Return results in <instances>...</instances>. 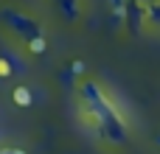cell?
Returning a JSON list of instances; mask_svg holds the SVG:
<instances>
[{
	"instance_id": "3957f363",
	"label": "cell",
	"mask_w": 160,
	"mask_h": 154,
	"mask_svg": "<svg viewBox=\"0 0 160 154\" xmlns=\"http://www.w3.org/2000/svg\"><path fill=\"white\" fill-rule=\"evenodd\" d=\"M6 73H8V65H6V62H0V76H6Z\"/></svg>"
},
{
	"instance_id": "5b68a950",
	"label": "cell",
	"mask_w": 160,
	"mask_h": 154,
	"mask_svg": "<svg viewBox=\"0 0 160 154\" xmlns=\"http://www.w3.org/2000/svg\"><path fill=\"white\" fill-rule=\"evenodd\" d=\"M0 154H6V152H3V149H0Z\"/></svg>"
},
{
	"instance_id": "7a4b0ae2",
	"label": "cell",
	"mask_w": 160,
	"mask_h": 154,
	"mask_svg": "<svg viewBox=\"0 0 160 154\" xmlns=\"http://www.w3.org/2000/svg\"><path fill=\"white\" fill-rule=\"evenodd\" d=\"M28 45H31V51H34V53H42V51H45V39H42V36H34Z\"/></svg>"
},
{
	"instance_id": "277c9868",
	"label": "cell",
	"mask_w": 160,
	"mask_h": 154,
	"mask_svg": "<svg viewBox=\"0 0 160 154\" xmlns=\"http://www.w3.org/2000/svg\"><path fill=\"white\" fill-rule=\"evenodd\" d=\"M6 154H25V152H20V149H3Z\"/></svg>"
},
{
	"instance_id": "6da1fadb",
	"label": "cell",
	"mask_w": 160,
	"mask_h": 154,
	"mask_svg": "<svg viewBox=\"0 0 160 154\" xmlns=\"http://www.w3.org/2000/svg\"><path fill=\"white\" fill-rule=\"evenodd\" d=\"M14 98H17V104H31V95H28V90L25 87H20V90H14Z\"/></svg>"
}]
</instances>
